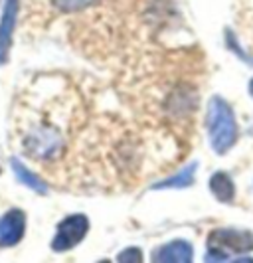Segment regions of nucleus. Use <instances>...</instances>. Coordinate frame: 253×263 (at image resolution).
I'll return each mask as SVG.
<instances>
[{"label": "nucleus", "mask_w": 253, "mask_h": 263, "mask_svg": "<svg viewBox=\"0 0 253 263\" xmlns=\"http://www.w3.org/2000/svg\"><path fill=\"white\" fill-rule=\"evenodd\" d=\"M206 125H208V137H210V145H212L213 153L226 155L238 141V123H236L233 111L227 105L226 99H222L218 95L210 99Z\"/></svg>", "instance_id": "1"}, {"label": "nucleus", "mask_w": 253, "mask_h": 263, "mask_svg": "<svg viewBox=\"0 0 253 263\" xmlns=\"http://www.w3.org/2000/svg\"><path fill=\"white\" fill-rule=\"evenodd\" d=\"M253 251V232L236 230V228H220L213 230L208 237V261H227L229 253H249Z\"/></svg>", "instance_id": "2"}, {"label": "nucleus", "mask_w": 253, "mask_h": 263, "mask_svg": "<svg viewBox=\"0 0 253 263\" xmlns=\"http://www.w3.org/2000/svg\"><path fill=\"white\" fill-rule=\"evenodd\" d=\"M89 232V220L83 214H71L66 220L57 224V232L52 239L53 251H69L77 243L83 241V237Z\"/></svg>", "instance_id": "3"}, {"label": "nucleus", "mask_w": 253, "mask_h": 263, "mask_svg": "<svg viewBox=\"0 0 253 263\" xmlns=\"http://www.w3.org/2000/svg\"><path fill=\"white\" fill-rule=\"evenodd\" d=\"M18 8H20L18 0H4L2 14H0V66H4L10 58Z\"/></svg>", "instance_id": "4"}, {"label": "nucleus", "mask_w": 253, "mask_h": 263, "mask_svg": "<svg viewBox=\"0 0 253 263\" xmlns=\"http://www.w3.org/2000/svg\"><path fill=\"white\" fill-rule=\"evenodd\" d=\"M26 232V214L22 210H8L0 218V248L16 246Z\"/></svg>", "instance_id": "5"}, {"label": "nucleus", "mask_w": 253, "mask_h": 263, "mask_svg": "<svg viewBox=\"0 0 253 263\" xmlns=\"http://www.w3.org/2000/svg\"><path fill=\"white\" fill-rule=\"evenodd\" d=\"M194 250L184 239H174L170 243L162 246L154 251L152 261H166V263H188L192 261Z\"/></svg>", "instance_id": "6"}, {"label": "nucleus", "mask_w": 253, "mask_h": 263, "mask_svg": "<svg viewBox=\"0 0 253 263\" xmlns=\"http://www.w3.org/2000/svg\"><path fill=\"white\" fill-rule=\"evenodd\" d=\"M10 166H12V171H14V174H16V180H18V182H22L26 188H30V190L36 192V194H42V196L48 194V184L42 180L40 176H36L34 172L30 171L20 158H16V157L10 158Z\"/></svg>", "instance_id": "7"}, {"label": "nucleus", "mask_w": 253, "mask_h": 263, "mask_svg": "<svg viewBox=\"0 0 253 263\" xmlns=\"http://www.w3.org/2000/svg\"><path fill=\"white\" fill-rule=\"evenodd\" d=\"M210 190L216 196V200L224 202V204H229L233 202L236 198V186H233V180L227 176L226 172H216L210 178Z\"/></svg>", "instance_id": "8"}, {"label": "nucleus", "mask_w": 253, "mask_h": 263, "mask_svg": "<svg viewBox=\"0 0 253 263\" xmlns=\"http://www.w3.org/2000/svg\"><path fill=\"white\" fill-rule=\"evenodd\" d=\"M196 168H198V164L192 162L190 166L182 168L180 172H176L170 178H166V180H162V182H157L152 188H154V190H164V188H188V186L194 184V172H196Z\"/></svg>", "instance_id": "9"}, {"label": "nucleus", "mask_w": 253, "mask_h": 263, "mask_svg": "<svg viewBox=\"0 0 253 263\" xmlns=\"http://www.w3.org/2000/svg\"><path fill=\"white\" fill-rule=\"evenodd\" d=\"M101 0H52V4L62 12H80L89 6H95Z\"/></svg>", "instance_id": "10"}, {"label": "nucleus", "mask_w": 253, "mask_h": 263, "mask_svg": "<svg viewBox=\"0 0 253 263\" xmlns=\"http://www.w3.org/2000/svg\"><path fill=\"white\" fill-rule=\"evenodd\" d=\"M117 261H143V251L137 248H129L117 255Z\"/></svg>", "instance_id": "11"}, {"label": "nucleus", "mask_w": 253, "mask_h": 263, "mask_svg": "<svg viewBox=\"0 0 253 263\" xmlns=\"http://www.w3.org/2000/svg\"><path fill=\"white\" fill-rule=\"evenodd\" d=\"M249 95H251V97H253V79H251V81H249Z\"/></svg>", "instance_id": "12"}, {"label": "nucleus", "mask_w": 253, "mask_h": 263, "mask_svg": "<svg viewBox=\"0 0 253 263\" xmlns=\"http://www.w3.org/2000/svg\"><path fill=\"white\" fill-rule=\"evenodd\" d=\"M0 171H2V166H0Z\"/></svg>", "instance_id": "13"}]
</instances>
